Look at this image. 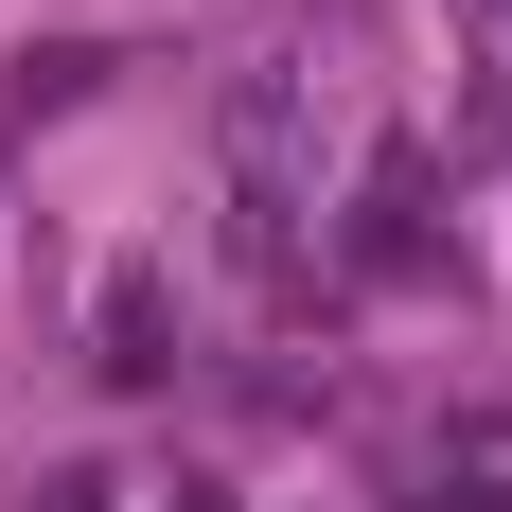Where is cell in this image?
Instances as JSON below:
<instances>
[{
    "mask_svg": "<svg viewBox=\"0 0 512 512\" xmlns=\"http://www.w3.org/2000/svg\"><path fill=\"white\" fill-rule=\"evenodd\" d=\"M212 142H230V265H248L265 301H301V212H318V71L301 53H248L230 106H212Z\"/></svg>",
    "mask_w": 512,
    "mask_h": 512,
    "instance_id": "6da1fadb",
    "label": "cell"
},
{
    "mask_svg": "<svg viewBox=\"0 0 512 512\" xmlns=\"http://www.w3.org/2000/svg\"><path fill=\"white\" fill-rule=\"evenodd\" d=\"M89 371L106 389H177V283H159L142 248L106 265V301H89Z\"/></svg>",
    "mask_w": 512,
    "mask_h": 512,
    "instance_id": "7a4b0ae2",
    "label": "cell"
},
{
    "mask_svg": "<svg viewBox=\"0 0 512 512\" xmlns=\"http://www.w3.org/2000/svg\"><path fill=\"white\" fill-rule=\"evenodd\" d=\"M424 248H442V195H424V142H371V177H354V265H371V283H407Z\"/></svg>",
    "mask_w": 512,
    "mask_h": 512,
    "instance_id": "3957f363",
    "label": "cell"
},
{
    "mask_svg": "<svg viewBox=\"0 0 512 512\" xmlns=\"http://www.w3.org/2000/svg\"><path fill=\"white\" fill-rule=\"evenodd\" d=\"M477 71H495V124H512V0L477 18Z\"/></svg>",
    "mask_w": 512,
    "mask_h": 512,
    "instance_id": "277c9868",
    "label": "cell"
},
{
    "mask_svg": "<svg viewBox=\"0 0 512 512\" xmlns=\"http://www.w3.org/2000/svg\"><path fill=\"white\" fill-rule=\"evenodd\" d=\"M36 512H106V477H89V460H71V477H36Z\"/></svg>",
    "mask_w": 512,
    "mask_h": 512,
    "instance_id": "5b68a950",
    "label": "cell"
}]
</instances>
